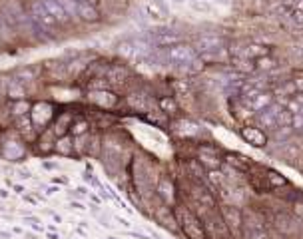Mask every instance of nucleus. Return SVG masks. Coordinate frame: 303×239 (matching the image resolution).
<instances>
[{"label":"nucleus","instance_id":"nucleus-1","mask_svg":"<svg viewBox=\"0 0 303 239\" xmlns=\"http://www.w3.org/2000/svg\"><path fill=\"white\" fill-rule=\"evenodd\" d=\"M176 220H178V225L182 227V231L186 233L188 239H206V231H204L202 221L186 205L176 207Z\"/></svg>","mask_w":303,"mask_h":239},{"label":"nucleus","instance_id":"nucleus-2","mask_svg":"<svg viewBox=\"0 0 303 239\" xmlns=\"http://www.w3.org/2000/svg\"><path fill=\"white\" fill-rule=\"evenodd\" d=\"M162 58L171 62V64H180V66H188L193 60H198V52L193 46L188 44H176V46H170L162 52Z\"/></svg>","mask_w":303,"mask_h":239},{"label":"nucleus","instance_id":"nucleus-3","mask_svg":"<svg viewBox=\"0 0 303 239\" xmlns=\"http://www.w3.org/2000/svg\"><path fill=\"white\" fill-rule=\"evenodd\" d=\"M30 20L34 22V26L42 32H52L56 28V20L52 18V14L46 10V6L42 4V0H36L30 6Z\"/></svg>","mask_w":303,"mask_h":239},{"label":"nucleus","instance_id":"nucleus-4","mask_svg":"<svg viewBox=\"0 0 303 239\" xmlns=\"http://www.w3.org/2000/svg\"><path fill=\"white\" fill-rule=\"evenodd\" d=\"M193 48L200 54H209V52H218L226 48V38L220 34H202L193 42Z\"/></svg>","mask_w":303,"mask_h":239},{"label":"nucleus","instance_id":"nucleus-5","mask_svg":"<svg viewBox=\"0 0 303 239\" xmlns=\"http://www.w3.org/2000/svg\"><path fill=\"white\" fill-rule=\"evenodd\" d=\"M222 220L227 225V229L233 231V233L242 231V227H244V215H242L240 209L233 207V205H226L222 209Z\"/></svg>","mask_w":303,"mask_h":239},{"label":"nucleus","instance_id":"nucleus-6","mask_svg":"<svg viewBox=\"0 0 303 239\" xmlns=\"http://www.w3.org/2000/svg\"><path fill=\"white\" fill-rule=\"evenodd\" d=\"M242 138L246 144H249L251 147H265L267 146V136L262 128L255 126H246L242 128Z\"/></svg>","mask_w":303,"mask_h":239},{"label":"nucleus","instance_id":"nucleus-7","mask_svg":"<svg viewBox=\"0 0 303 239\" xmlns=\"http://www.w3.org/2000/svg\"><path fill=\"white\" fill-rule=\"evenodd\" d=\"M144 10L152 20H156V22H162V20H166L170 16V8L164 0H148Z\"/></svg>","mask_w":303,"mask_h":239},{"label":"nucleus","instance_id":"nucleus-8","mask_svg":"<svg viewBox=\"0 0 303 239\" xmlns=\"http://www.w3.org/2000/svg\"><path fill=\"white\" fill-rule=\"evenodd\" d=\"M198 162H200L204 167H208L209 171L218 169V167L222 165L220 156L215 154V149H209V147H200V151H198Z\"/></svg>","mask_w":303,"mask_h":239},{"label":"nucleus","instance_id":"nucleus-9","mask_svg":"<svg viewBox=\"0 0 303 239\" xmlns=\"http://www.w3.org/2000/svg\"><path fill=\"white\" fill-rule=\"evenodd\" d=\"M90 102H94L100 108H114L118 102V96L114 92H108V90H94L88 94Z\"/></svg>","mask_w":303,"mask_h":239},{"label":"nucleus","instance_id":"nucleus-10","mask_svg":"<svg viewBox=\"0 0 303 239\" xmlns=\"http://www.w3.org/2000/svg\"><path fill=\"white\" fill-rule=\"evenodd\" d=\"M42 4L46 6V10L52 14V18L56 20L58 24H64V22H68V20H70L68 12L64 10V6H62L60 0H42Z\"/></svg>","mask_w":303,"mask_h":239},{"label":"nucleus","instance_id":"nucleus-11","mask_svg":"<svg viewBox=\"0 0 303 239\" xmlns=\"http://www.w3.org/2000/svg\"><path fill=\"white\" fill-rule=\"evenodd\" d=\"M271 102H273V94L259 92L251 102H247V106H249L251 112H264V110H267V108L271 106Z\"/></svg>","mask_w":303,"mask_h":239},{"label":"nucleus","instance_id":"nucleus-12","mask_svg":"<svg viewBox=\"0 0 303 239\" xmlns=\"http://www.w3.org/2000/svg\"><path fill=\"white\" fill-rule=\"evenodd\" d=\"M244 239H269L267 233L264 231V227L259 223H251L247 217L244 220Z\"/></svg>","mask_w":303,"mask_h":239},{"label":"nucleus","instance_id":"nucleus-13","mask_svg":"<svg viewBox=\"0 0 303 239\" xmlns=\"http://www.w3.org/2000/svg\"><path fill=\"white\" fill-rule=\"evenodd\" d=\"M78 18L84 20V22H96L100 18V12L90 2H78Z\"/></svg>","mask_w":303,"mask_h":239},{"label":"nucleus","instance_id":"nucleus-14","mask_svg":"<svg viewBox=\"0 0 303 239\" xmlns=\"http://www.w3.org/2000/svg\"><path fill=\"white\" fill-rule=\"evenodd\" d=\"M154 44L162 46V48L176 46V44H180V36L176 32H160V34L154 36Z\"/></svg>","mask_w":303,"mask_h":239},{"label":"nucleus","instance_id":"nucleus-15","mask_svg":"<svg viewBox=\"0 0 303 239\" xmlns=\"http://www.w3.org/2000/svg\"><path fill=\"white\" fill-rule=\"evenodd\" d=\"M240 56H244L247 60H259L264 56H269V48L264 46V44H249L247 48H244V52Z\"/></svg>","mask_w":303,"mask_h":239},{"label":"nucleus","instance_id":"nucleus-16","mask_svg":"<svg viewBox=\"0 0 303 239\" xmlns=\"http://www.w3.org/2000/svg\"><path fill=\"white\" fill-rule=\"evenodd\" d=\"M52 116V108L48 104H38L32 110V120L34 124H46V120Z\"/></svg>","mask_w":303,"mask_h":239},{"label":"nucleus","instance_id":"nucleus-17","mask_svg":"<svg viewBox=\"0 0 303 239\" xmlns=\"http://www.w3.org/2000/svg\"><path fill=\"white\" fill-rule=\"evenodd\" d=\"M229 62L233 64V68H235V70H240V72H246V74L255 72V64H253L251 60L244 58V56H231Z\"/></svg>","mask_w":303,"mask_h":239},{"label":"nucleus","instance_id":"nucleus-18","mask_svg":"<svg viewBox=\"0 0 303 239\" xmlns=\"http://www.w3.org/2000/svg\"><path fill=\"white\" fill-rule=\"evenodd\" d=\"M54 149L58 151V154H62V156H72L74 154V142H72V138H68V136L58 138L54 142Z\"/></svg>","mask_w":303,"mask_h":239},{"label":"nucleus","instance_id":"nucleus-19","mask_svg":"<svg viewBox=\"0 0 303 239\" xmlns=\"http://www.w3.org/2000/svg\"><path fill=\"white\" fill-rule=\"evenodd\" d=\"M128 106L136 112H148V98L144 94H130L128 96Z\"/></svg>","mask_w":303,"mask_h":239},{"label":"nucleus","instance_id":"nucleus-20","mask_svg":"<svg viewBox=\"0 0 303 239\" xmlns=\"http://www.w3.org/2000/svg\"><path fill=\"white\" fill-rule=\"evenodd\" d=\"M158 191H160V195L164 198L166 203H174V184L170 180H162L158 185Z\"/></svg>","mask_w":303,"mask_h":239},{"label":"nucleus","instance_id":"nucleus-21","mask_svg":"<svg viewBox=\"0 0 303 239\" xmlns=\"http://www.w3.org/2000/svg\"><path fill=\"white\" fill-rule=\"evenodd\" d=\"M128 76H130V72H128L126 66H112L110 70H108V80H110V82H116V84L128 80Z\"/></svg>","mask_w":303,"mask_h":239},{"label":"nucleus","instance_id":"nucleus-22","mask_svg":"<svg viewBox=\"0 0 303 239\" xmlns=\"http://www.w3.org/2000/svg\"><path fill=\"white\" fill-rule=\"evenodd\" d=\"M189 8L193 12H200V14H209L213 10L211 0H189Z\"/></svg>","mask_w":303,"mask_h":239},{"label":"nucleus","instance_id":"nucleus-23","mask_svg":"<svg viewBox=\"0 0 303 239\" xmlns=\"http://www.w3.org/2000/svg\"><path fill=\"white\" fill-rule=\"evenodd\" d=\"M265 178H267V184L273 185V187H284V185H287V180H285L284 176H281L279 171L267 169V171H265Z\"/></svg>","mask_w":303,"mask_h":239},{"label":"nucleus","instance_id":"nucleus-24","mask_svg":"<svg viewBox=\"0 0 303 239\" xmlns=\"http://www.w3.org/2000/svg\"><path fill=\"white\" fill-rule=\"evenodd\" d=\"M275 66H277V62H275V58H271V56H264V58L255 60V70L269 72V70H273Z\"/></svg>","mask_w":303,"mask_h":239},{"label":"nucleus","instance_id":"nucleus-25","mask_svg":"<svg viewBox=\"0 0 303 239\" xmlns=\"http://www.w3.org/2000/svg\"><path fill=\"white\" fill-rule=\"evenodd\" d=\"M160 108H162V112H164V114H176V112H178V104H176V100H174V98H170V96H166V98L160 100Z\"/></svg>","mask_w":303,"mask_h":239},{"label":"nucleus","instance_id":"nucleus-26","mask_svg":"<svg viewBox=\"0 0 303 239\" xmlns=\"http://www.w3.org/2000/svg\"><path fill=\"white\" fill-rule=\"evenodd\" d=\"M226 162H227L229 165H235L237 169H246V167H247V158L237 156V154H227V156H226Z\"/></svg>","mask_w":303,"mask_h":239},{"label":"nucleus","instance_id":"nucleus-27","mask_svg":"<svg viewBox=\"0 0 303 239\" xmlns=\"http://www.w3.org/2000/svg\"><path fill=\"white\" fill-rule=\"evenodd\" d=\"M10 38H12V28L4 18L0 16V44H4V42H8Z\"/></svg>","mask_w":303,"mask_h":239},{"label":"nucleus","instance_id":"nucleus-28","mask_svg":"<svg viewBox=\"0 0 303 239\" xmlns=\"http://www.w3.org/2000/svg\"><path fill=\"white\" fill-rule=\"evenodd\" d=\"M22 154H24V149L20 147L18 144H8V146L4 147V156H6V158H10V160H18V158H22Z\"/></svg>","mask_w":303,"mask_h":239},{"label":"nucleus","instance_id":"nucleus-29","mask_svg":"<svg viewBox=\"0 0 303 239\" xmlns=\"http://www.w3.org/2000/svg\"><path fill=\"white\" fill-rule=\"evenodd\" d=\"M88 122L86 120H76V122H72V126H70V129H72V134L74 136H82V134H86L88 132Z\"/></svg>","mask_w":303,"mask_h":239},{"label":"nucleus","instance_id":"nucleus-30","mask_svg":"<svg viewBox=\"0 0 303 239\" xmlns=\"http://www.w3.org/2000/svg\"><path fill=\"white\" fill-rule=\"evenodd\" d=\"M120 54H124V56H136L134 42H122V44H120Z\"/></svg>","mask_w":303,"mask_h":239},{"label":"nucleus","instance_id":"nucleus-31","mask_svg":"<svg viewBox=\"0 0 303 239\" xmlns=\"http://www.w3.org/2000/svg\"><path fill=\"white\" fill-rule=\"evenodd\" d=\"M8 94H10L12 98H22V96H24V90H22V86L12 84V86H8Z\"/></svg>","mask_w":303,"mask_h":239},{"label":"nucleus","instance_id":"nucleus-32","mask_svg":"<svg viewBox=\"0 0 303 239\" xmlns=\"http://www.w3.org/2000/svg\"><path fill=\"white\" fill-rule=\"evenodd\" d=\"M291 128L293 129H303V116L301 114H293V120H291Z\"/></svg>","mask_w":303,"mask_h":239},{"label":"nucleus","instance_id":"nucleus-33","mask_svg":"<svg viewBox=\"0 0 303 239\" xmlns=\"http://www.w3.org/2000/svg\"><path fill=\"white\" fill-rule=\"evenodd\" d=\"M291 129H293V128H277V129H275V136H277L279 140H284V138H287V136L291 134Z\"/></svg>","mask_w":303,"mask_h":239},{"label":"nucleus","instance_id":"nucleus-34","mask_svg":"<svg viewBox=\"0 0 303 239\" xmlns=\"http://www.w3.org/2000/svg\"><path fill=\"white\" fill-rule=\"evenodd\" d=\"M26 112H28V106H26L24 102H20V104L14 106V114H16V116H22V114H26Z\"/></svg>","mask_w":303,"mask_h":239},{"label":"nucleus","instance_id":"nucleus-35","mask_svg":"<svg viewBox=\"0 0 303 239\" xmlns=\"http://www.w3.org/2000/svg\"><path fill=\"white\" fill-rule=\"evenodd\" d=\"M291 18L295 20L299 26H303V10H293V12H291Z\"/></svg>","mask_w":303,"mask_h":239},{"label":"nucleus","instance_id":"nucleus-36","mask_svg":"<svg viewBox=\"0 0 303 239\" xmlns=\"http://www.w3.org/2000/svg\"><path fill=\"white\" fill-rule=\"evenodd\" d=\"M18 76H20V78H28V80H32V72H30V70H24V68H22V70H18Z\"/></svg>","mask_w":303,"mask_h":239},{"label":"nucleus","instance_id":"nucleus-37","mask_svg":"<svg viewBox=\"0 0 303 239\" xmlns=\"http://www.w3.org/2000/svg\"><path fill=\"white\" fill-rule=\"evenodd\" d=\"M293 84H295V90H303V78H297Z\"/></svg>","mask_w":303,"mask_h":239},{"label":"nucleus","instance_id":"nucleus-38","mask_svg":"<svg viewBox=\"0 0 303 239\" xmlns=\"http://www.w3.org/2000/svg\"><path fill=\"white\" fill-rule=\"evenodd\" d=\"M70 205H72V209H84V205H82V203H78V202H72Z\"/></svg>","mask_w":303,"mask_h":239},{"label":"nucleus","instance_id":"nucleus-39","mask_svg":"<svg viewBox=\"0 0 303 239\" xmlns=\"http://www.w3.org/2000/svg\"><path fill=\"white\" fill-rule=\"evenodd\" d=\"M295 10H303V0H297L295 2Z\"/></svg>","mask_w":303,"mask_h":239},{"label":"nucleus","instance_id":"nucleus-40","mask_svg":"<svg viewBox=\"0 0 303 239\" xmlns=\"http://www.w3.org/2000/svg\"><path fill=\"white\" fill-rule=\"evenodd\" d=\"M0 237H6V239H12V235H10V233H6V231H0Z\"/></svg>","mask_w":303,"mask_h":239},{"label":"nucleus","instance_id":"nucleus-41","mask_svg":"<svg viewBox=\"0 0 303 239\" xmlns=\"http://www.w3.org/2000/svg\"><path fill=\"white\" fill-rule=\"evenodd\" d=\"M6 195H8L6 189H0V198H6Z\"/></svg>","mask_w":303,"mask_h":239},{"label":"nucleus","instance_id":"nucleus-42","mask_svg":"<svg viewBox=\"0 0 303 239\" xmlns=\"http://www.w3.org/2000/svg\"><path fill=\"white\" fill-rule=\"evenodd\" d=\"M171 2H176V4H184L186 0H171Z\"/></svg>","mask_w":303,"mask_h":239},{"label":"nucleus","instance_id":"nucleus-43","mask_svg":"<svg viewBox=\"0 0 303 239\" xmlns=\"http://www.w3.org/2000/svg\"><path fill=\"white\" fill-rule=\"evenodd\" d=\"M299 114H301V116H303V106H301V110H299Z\"/></svg>","mask_w":303,"mask_h":239},{"label":"nucleus","instance_id":"nucleus-44","mask_svg":"<svg viewBox=\"0 0 303 239\" xmlns=\"http://www.w3.org/2000/svg\"><path fill=\"white\" fill-rule=\"evenodd\" d=\"M108 239H116V237H108Z\"/></svg>","mask_w":303,"mask_h":239},{"label":"nucleus","instance_id":"nucleus-45","mask_svg":"<svg viewBox=\"0 0 303 239\" xmlns=\"http://www.w3.org/2000/svg\"><path fill=\"white\" fill-rule=\"evenodd\" d=\"M301 138H303V129H301Z\"/></svg>","mask_w":303,"mask_h":239}]
</instances>
